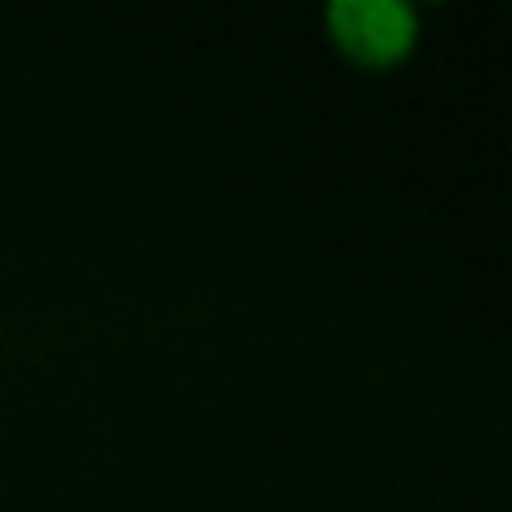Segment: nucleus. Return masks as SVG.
Wrapping results in <instances>:
<instances>
[{
	"mask_svg": "<svg viewBox=\"0 0 512 512\" xmlns=\"http://www.w3.org/2000/svg\"><path fill=\"white\" fill-rule=\"evenodd\" d=\"M319 23L328 45L373 77L405 68L423 45V9L414 0H328Z\"/></svg>",
	"mask_w": 512,
	"mask_h": 512,
	"instance_id": "nucleus-1",
	"label": "nucleus"
}]
</instances>
